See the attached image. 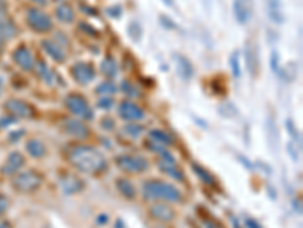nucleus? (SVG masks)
<instances>
[{"label":"nucleus","mask_w":303,"mask_h":228,"mask_svg":"<svg viewBox=\"0 0 303 228\" xmlns=\"http://www.w3.org/2000/svg\"><path fill=\"white\" fill-rule=\"evenodd\" d=\"M159 23L164 29L167 31H176L177 29V25L176 22H173L169 15H159Z\"/></svg>","instance_id":"39"},{"label":"nucleus","mask_w":303,"mask_h":228,"mask_svg":"<svg viewBox=\"0 0 303 228\" xmlns=\"http://www.w3.org/2000/svg\"><path fill=\"white\" fill-rule=\"evenodd\" d=\"M8 209H9V198L0 193V218L8 212Z\"/></svg>","instance_id":"44"},{"label":"nucleus","mask_w":303,"mask_h":228,"mask_svg":"<svg viewBox=\"0 0 303 228\" xmlns=\"http://www.w3.org/2000/svg\"><path fill=\"white\" fill-rule=\"evenodd\" d=\"M166 6H169V8H173L174 6V0H161Z\"/></svg>","instance_id":"52"},{"label":"nucleus","mask_w":303,"mask_h":228,"mask_svg":"<svg viewBox=\"0 0 303 228\" xmlns=\"http://www.w3.org/2000/svg\"><path fill=\"white\" fill-rule=\"evenodd\" d=\"M229 64H230L232 76H234L235 79L241 78V56H240V52H238V50H234V52L230 53Z\"/></svg>","instance_id":"31"},{"label":"nucleus","mask_w":303,"mask_h":228,"mask_svg":"<svg viewBox=\"0 0 303 228\" xmlns=\"http://www.w3.org/2000/svg\"><path fill=\"white\" fill-rule=\"evenodd\" d=\"M244 59H246V67H247L249 75L253 79L258 78L261 70L260 49L253 40H247L246 45H244Z\"/></svg>","instance_id":"7"},{"label":"nucleus","mask_w":303,"mask_h":228,"mask_svg":"<svg viewBox=\"0 0 303 228\" xmlns=\"http://www.w3.org/2000/svg\"><path fill=\"white\" fill-rule=\"evenodd\" d=\"M0 228H12L11 222L6 221V219H0Z\"/></svg>","instance_id":"51"},{"label":"nucleus","mask_w":303,"mask_h":228,"mask_svg":"<svg viewBox=\"0 0 303 228\" xmlns=\"http://www.w3.org/2000/svg\"><path fill=\"white\" fill-rule=\"evenodd\" d=\"M26 151L32 158H43L47 154V148L41 140L38 138H31L26 141Z\"/></svg>","instance_id":"22"},{"label":"nucleus","mask_w":303,"mask_h":228,"mask_svg":"<svg viewBox=\"0 0 303 228\" xmlns=\"http://www.w3.org/2000/svg\"><path fill=\"white\" fill-rule=\"evenodd\" d=\"M117 166L126 174H143L149 169L150 163L143 155L125 154L117 157Z\"/></svg>","instance_id":"5"},{"label":"nucleus","mask_w":303,"mask_h":228,"mask_svg":"<svg viewBox=\"0 0 303 228\" xmlns=\"http://www.w3.org/2000/svg\"><path fill=\"white\" fill-rule=\"evenodd\" d=\"M115 185H117V190L120 192V195L123 196V198H126V199H135V196H136V189H135V185L132 184V181H129L128 178H119L117 181H115Z\"/></svg>","instance_id":"25"},{"label":"nucleus","mask_w":303,"mask_h":228,"mask_svg":"<svg viewBox=\"0 0 303 228\" xmlns=\"http://www.w3.org/2000/svg\"><path fill=\"white\" fill-rule=\"evenodd\" d=\"M202 222H203V227L205 228H226L220 221H217V219L211 218V216H203Z\"/></svg>","instance_id":"40"},{"label":"nucleus","mask_w":303,"mask_h":228,"mask_svg":"<svg viewBox=\"0 0 303 228\" xmlns=\"http://www.w3.org/2000/svg\"><path fill=\"white\" fill-rule=\"evenodd\" d=\"M68 163L82 174L99 175L108 169L106 157L94 146L89 144H75L67 151Z\"/></svg>","instance_id":"1"},{"label":"nucleus","mask_w":303,"mask_h":228,"mask_svg":"<svg viewBox=\"0 0 303 228\" xmlns=\"http://www.w3.org/2000/svg\"><path fill=\"white\" fill-rule=\"evenodd\" d=\"M70 72H72L73 79L81 86H87L96 78V70H94L92 64H89V63H76Z\"/></svg>","instance_id":"13"},{"label":"nucleus","mask_w":303,"mask_h":228,"mask_svg":"<svg viewBox=\"0 0 303 228\" xmlns=\"http://www.w3.org/2000/svg\"><path fill=\"white\" fill-rule=\"evenodd\" d=\"M120 90L123 91L126 96H129V97H138L139 96V90L130 81H123L122 86H120Z\"/></svg>","instance_id":"37"},{"label":"nucleus","mask_w":303,"mask_h":228,"mask_svg":"<svg viewBox=\"0 0 303 228\" xmlns=\"http://www.w3.org/2000/svg\"><path fill=\"white\" fill-rule=\"evenodd\" d=\"M2 90H3V81H2V78H0V94H2Z\"/></svg>","instance_id":"55"},{"label":"nucleus","mask_w":303,"mask_h":228,"mask_svg":"<svg viewBox=\"0 0 303 228\" xmlns=\"http://www.w3.org/2000/svg\"><path fill=\"white\" fill-rule=\"evenodd\" d=\"M31 2H34V3H37V5H43V6H45V5L49 3V0H31Z\"/></svg>","instance_id":"53"},{"label":"nucleus","mask_w":303,"mask_h":228,"mask_svg":"<svg viewBox=\"0 0 303 228\" xmlns=\"http://www.w3.org/2000/svg\"><path fill=\"white\" fill-rule=\"evenodd\" d=\"M115 91H117V86L112 81H103L96 87V93L100 96H109V94H114Z\"/></svg>","instance_id":"34"},{"label":"nucleus","mask_w":303,"mask_h":228,"mask_svg":"<svg viewBox=\"0 0 303 228\" xmlns=\"http://www.w3.org/2000/svg\"><path fill=\"white\" fill-rule=\"evenodd\" d=\"M281 55L277 50H273L271 55H270V69L274 75H279V70H281Z\"/></svg>","instance_id":"36"},{"label":"nucleus","mask_w":303,"mask_h":228,"mask_svg":"<svg viewBox=\"0 0 303 228\" xmlns=\"http://www.w3.org/2000/svg\"><path fill=\"white\" fill-rule=\"evenodd\" d=\"M64 131L68 134V136L75 137L78 140H87L88 137L91 136V131L87 125L78 119H68L64 122Z\"/></svg>","instance_id":"16"},{"label":"nucleus","mask_w":303,"mask_h":228,"mask_svg":"<svg viewBox=\"0 0 303 228\" xmlns=\"http://www.w3.org/2000/svg\"><path fill=\"white\" fill-rule=\"evenodd\" d=\"M277 76H281V78H282L284 81H287V82L294 81V79L297 78V66H296V63H288L287 66L281 67Z\"/></svg>","instance_id":"29"},{"label":"nucleus","mask_w":303,"mask_h":228,"mask_svg":"<svg viewBox=\"0 0 303 228\" xmlns=\"http://www.w3.org/2000/svg\"><path fill=\"white\" fill-rule=\"evenodd\" d=\"M173 59L176 63V72H177L179 78L182 81H190L194 76V67L191 64V61L187 56H183L182 53H174Z\"/></svg>","instance_id":"18"},{"label":"nucleus","mask_w":303,"mask_h":228,"mask_svg":"<svg viewBox=\"0 0 303 228\" xmlns=\"http://www.w3.org/2000/svg\"><path fill=\"white\" fill-rule=\"evenodd\" d=\"M146 201H164V202H180L182 192L170 182L162 180H147L141 189Z\"/></svg>","instance_id":"2"},{"label":"nucleus","mask_w":303,"mask_h":228,"mask_svg":"<svg viewBox=\"0 0 303 228\" xmlns=\"http://www.w3.org/2000/svg\"><path fill=\"white\" fill-rule=\"evenodd\" d=\"M126 32H128V37H129L133 43H139V42H141V37H143V28H141V25H139L138 22L132 20L129 25H128Z\"/></svg>","instance_id":"33"},{"label":"nucleus","mask_w":303,"mask_h":228,"mask_svg":"<svg viewBox=\"0 0 303 228\" xmlns=\"http://www.w3.org/2000/svg\"><path fill=\"white\" fill-rule=\"evenodd\" d=\"M15 120H17V119H14V117H11V116L3 117V119H0V128H5V127H8V125L14 123Z\"/></svg>","instance_id":"49"},{"label":"nucleus","mask_w":303,"mask_h":228,"mask_svg":"<svg viewBox=\"0 0 303 228\" xmlns=\"http://www.w3.org/2000/svg\"><path fill=\"white\" fill-rule=\"evenodd\" d=\"M234 18L238 25H246L253 15V0H234L232 2Z\"/></svg>","instance_id":"10"},{"label":"nucleus","mask_w":303,"mask_h":228,"mask_svg":"<svg viewBox=\"0 0 303 228\" xmlns=\"http://www.w3.org/2000/svg\"><path fill=\"white\" fill-rule=\"evenodd\" d=\"M149 140H152V141H155V143H158V144H161V146H172L174 143V140L172 138L170 134H167L166 131H162V130H152V131H149Z\"/></svg>","instance_id":"26"},{"label":"nucleus","mask_w":303,"mask_h":228,"mask_svg":"<svg viewBox=\"0 0 303 228\" xmlns=\"http://www.w3.org/2000/svg\"><path fill=\"white\" fill-rule=\"evenodd\" d=\"M267 14L270 22L274 25H284L285 23V11L282 0H267Z\"/></svg>","instance_id":"19"},{"label":"nucleus","mask_w":303,"mask_h":228,"mask_svg":"<svg viewBox=\"0 0 303 228\" xmlns=\"http://www.w3.org/2000/svg\"><path fill=\"white\" fill-rule=\"evenodd\" d=\"M203 2V6H205V9L208 11L209 9V5H211V0H202Z\"/></svg>","instance_id":"54"},{"label":"nucleus","mask_w":303,"mask_h":228,"mask_svg":"<svg viewBox=\"0 0 303 228\" xmlns=\"http://www.w3.org/2000/svg\"><path fill=\"white\" fill-rule=\"evenodd\" d=\"M25 163H26V160L21 152H17V151L11 152L6 157V160L3 161V164L0 168V174L5 177H14L15 174L20 172V169L25 166Z\"/></svg>","instance_id":"11"},{"label":"nucleus","mask_w":303,"mask_h":228,"mask_svg":"<svg viewBox=\"0 0 303 228\" xmlns=\"http://www.w3.org/2000/svg\"><path fill=\"white\" fill-rule=\"evenodd\" d=\"M285 128H287L288 134L293 137V140H296V141L300 144V134H299V131H297V127L294 125V122H293L291 119H288V120L285 122Z\"/></svg>","instance_id":"38"},{"label":"nucleus","mask_w":303,"mask_h":228,"mask_svg":"<svg viewBox=\"0 0 303 228\" xmlns=\"http://www.w3.org/2000/svg\"><path fill=\"white\" fill-rule=\"evenodd\" d=\"M244 225H246V228H262L260 222L257 219H253V218H246Z\"/></svg>","instance_id":"48"},{"label":"nucleus","mask_w":303,"mask_h":228,"mask_svg":"<svg viewBox=\"0 0 303 228\" xmlns=\"http://www.w3.org/2000/svg\"><path fill=\"white\" fill-rule=\"evenodd\" d=\"M97 107H99V108H102V110H109V108H112V107H114V99L103 96V97H100V99H99Z\"/></svg>","instance_id":"42"},{"label":"nucleus","mask_w":303,"mask_h":228,"mask_svg":"<svg viewBox=\"0 0 303 228\" xmlns=\"http://www.w3.org/2000/svg\"><path fill=\"white\" fill-rule=\"evenodd\" d=\"M79 29H81L82 32H85L87 35H91V37H97V35H99V32L96 31V28L91 26L87 22H81V23H79Z\"/></svg>","instance_id":"41"},{"label":"nucleus","mask_w":303,"mask_h":228,"mask_svg":"<svg viewBox=\"0 0 303 228\" xmlns=\"http://www.w3.org/2000/svg\"><path fill=\"white\" fill-rule=\"evenodd\" d=\"M100 127H102L103 130H106V131H112L114 127H115V122H114V119H111V117H103V119L100 120Z\"/></svg>","instance_id":"45"},{"label":"nucleus","mask_w":303,"mask_h":228,"mask_svg":"<svg viewBox=\"0 0 303 228\" xmlns=\"http://www.w3.org/2000/svg\"><path fill=\"white\" fill-rule=\"evenodd\" d=\"M3 2H5V0H0V5H3Z\"/></svg>","instance_id":"56"},{"label":"nucleus","mask_w":303,"mask_h":228,"mask_svg":"<svg viewBox=\"0 0 303 228\" xmlns=\"http://www.w3.org/2000/svg\"><path fill=\"white\" fill-rule=\"evenodd\" d=\"M25 136V131L23 130H20V131H15V133H12L11 136H9V141L11 143H15L17 140H20V137Z\"/></svg>","instance_id":"50"},{"label":"nucleus","mask_w":303,"mask_h":228,"mask_svg":"<svg viewBox=\"0 0 303 228\" xmlns=\"http://www.w3.org/2000/svg\"><path fill=\"white\" fill-rule=\"evenodd\" d=\"M100 70L106 78H115L119 73V66L112 56H106L100 64Z\"/></svg>","instance_id":"27"},{"label":"nucleus","mask_w":303,"mask_h":228,"mask_svg":"<svg viewBox=\"0 0 303 228\" xmlns=\"http://www.w3.org/2000/svg\"><path fill=\"white\" fill-rule=\"evenodd\" d=\"M218 113H220V116L221 117H226V119H234V117H237L238 116V108L230 102V100H226V102H223L221 105H218Z\"/></svg>","instance_id":"32"},{"label":"nucleus","mask_w":303,"mask_h":228,"mask_svg":"<svg viewBox=\"0 0 303 228\" xmlns=\"http://www.w3.org/2000/svg\"><path fill=\"white\" fill-rule=\"evenodd\" d=\"M35 70H37V73H38V76L43 79L45 84H49V86H52L53 82H55V78H53V73L50 72V69L47 67V64L43 63V61H40V63H35V67H34Z\"/></svg>","instance_id":"30"},{"label":"nucleus","mask_w":303,"mask_h":228,"mask_svg":"<svg viewBox=\"0 0 303 228\" xmlns=\"http://www.w3.org/2000/svg\"><path fill=\"white\" fill-rule=\"evenodd\" d=\"M119 116L126 122H138L144 119V110L139 108L136 103L125 100L119 105Z\"/></svg>","instance_id":"15"},{"label":"nucleus","mask_w":303,"mask_h":228,"mask_svg":"<svg viewBox=\"0 0 303 228\" xmlns=\"http://www.w3.org/2000/svg\"><path fill=\"white\" fill-rule=\"evenodd\" d=\"M106 12H108V15L112 17V18H120L122 14H123V9H122L120 5H114V6H109V8L106 9Z\"/></svg>","instance_id":"43"},{"label":"nucleus","mask_w":303,"mask_h":228,"mask_svg":"<svg viewBox=\"0 0 303 228\" xmlns=\"http://www.w3.org/2000/svg\"><path fill=\"white\" fill-rule=\"evenodd\" d=\"M149 216L153 218L155 221H159V222H172L174 218H176V212L173 209L166 204V202H156V204H152L150 209H149Z\"/></svg>","instance_id":"14"},{"label":"nucleus","mask_w":303,"mask_h":228,"mask_svg":"<svg viewBox=\"0 0 303 228\" xmlns=\"http://www.w3.org/2000/svg\"><path fill=\"white\" fill-rule=\"evenodd\" d=\"M41 47H43L44 52H45L55 63H64V61H65V56H67V55H65L64 49L59 45H56L55 42H52V40H43Z\"/></svg>","instance_id":"20"},{"label":"nucleus","mask_w":303,"mask_h":228,"mask_svg":"<svg viewBox=\"0 0 303 228\" xmlns=\"http://www.w3.org/2000/svg\"><path fill=\"white\" fill-rule=\"evenodd\" d=\"M265 127H267L265 130H267L268 141H270L271 148L276 151V149H277V146H279V130H277V127H276V120H274V117H273L271 114L267 117Z\"/></svg>","instance_id":"24"},{"label":"nucleus","mask_w":303,"mask_h":228,"mask_svg":"<svg viewBox=\"0 0 303 228\" xmlns=\"http://www.w3.org/2000/svg\"><path fill=\"white\" fill-rule=\"evenodd\" d=\"M65 107L68 108V111L79 117L81 120H92L94 119V113L88 103V100L78 93H72L65 97Z\"/></svg>","instance_id":"4"},{"label":"nucleus","mask_w":303,"mask_h":228,"mask_svg":"<svg viewBox=\"0 0 303 228\" xmlns=\"http://www.w3.org/2000/svg\"><path fill=\"white\" fill-rule=\"evenodd\" d=\"M55 2H64V0H55Z\"/></svg>","instance_id":"57"},{"label":"nucleus","mask_w":303,"mask_h":228,"mask_svg":"<svg viewBox=\"0 0 303 228\" xmlns=\"http://www.w3.org/2000/svg\"><path fill=\"white\" fill-rule=\"evenodd\" d=\"M12 61L25 72H31L35 67V58L32 50L26 46H18L12 53Z\"/></svg>","instance_id":"12"},{"label":"nucleus","mask_w":303,"mask_h":228,"mask_svg":"<svg viewBox=\"0 0 303 228\" xmlns=\"http://www.w3.org/2000/svg\"><path fill=\"white\" fill-rule=\"evenodd\" d=\"M287 149H288V154L293 157V160L294 161H299V154H297V146L294 144V143H288V146H287Z\"/></svg>","instance_id":"46"},{"label":"nucleus","mask_w":303,"mask_h":228,"mask_svg":"<svg viewBox=\"0 0 303 228\" xmlns=\"http://www.w3.org/2000/svg\"><path fill=\"white\" fill-rule=\"evenodd\" d=\"M158 166H159L161 172H164L166 175L172 177V178L176 180V181H179V182L185 181V175H183V172L177 168L174 157L170 154V152H169V151H167V149H166L164 152H161V154H159Z\"/></svg>","instance_id":"8"},{"label":"nucleus","mask_w":303,"mask_h":228,"mask_svg":"<svg viewBox=\"0 0 303 228\" xmlns=\"http://www.w3.org/2000/svg\"><path fill=\"white\" fill-rule=\"evenodd\" d=\"M123 133L128 137L135 140V138H138V137L144 133V127H143V125H136V123H129V125H126V127L123 128Z\"/></svg>","instance_id":"35"},{"label":"nucleus","mask_w":303,"mask_h":228,"mask_svg":"<svg viewBox=\"0 0 303 228\" xmlns=\"http://www.w3.org/2000/svg\"><path fill=\"white\" fill-rule=\"evenodd\" d=\"M26 22L29 25V28L35 32H49L53 26L52 23V18L43 12L41 9L38 8H29L28 12H26Z\"/></svg>","instance_id":"6"},{"label":"nucleus","mask_w":303,"mask_h":228,"mask_svg":"<svg viewBox=\"0 0 303 228\" xmlns=\"http://www.w3.org/2000/svg\"><path fill=\"white\" fill-rule=\"evenodd\" d=\"M44 178L41 174L37 171H26V172H18L12 177V189L20 193H32L38 190L43 184Z\"/></svg>","instance_id":"3"},{"label":"nucleus","mask_w":303,"mask_h":228,"mask_svg":"<svg viewBox=\"0 0 303 228\" xmlns=\"http://www.w3.org/2000/svg\"><path fill=\"white\" fill-rule=\"evenodd\" d=\"M55 15H56V18H58L61 23H65V25L73 23V22H75V18H76L75 9H73L68 3H61V5L56 8Z\"/></svg>","instance_id":"21"},{"label":"nucleus","mask_w":303,"mask_h":228,"mask_svg":"<svg viewBox=\"0 0 303 228\" xmlns=\"http://www.w3.org/2000/svg\"><path fill=\"white\" fill-rule=\"evenodd\" d=\"M191 169H193V172L197 175V178L202 182H205V184H208V185H214V184H216L214 175H213L209 171H206L203 166H200L199 163H193V164H191Z\"/></svg>","instance_id":"28"},{"label":"nucleus","mask_w":303,"mask_h":228,"mask_svg":"<svg viewBox=\"0 0 303 228\" xmlns=\"http://www.w3.org/2000/svg\"><path fill=\"white\" fill-rule=\"evenodd\" d=\"M17 34V28L14 25V22L5 14L0 12V37L3 38H12Z\"/></svg>","instance_id":"23"},{"label":"nucleus","mask_w":303,"mask_h":228,"mask_svg":"<svg viewBox=\"0 0 303 228\" xmlns=\"http://www.w3.org/2000/svg\"><path fill=\"white\" fill-rule=\"evenodd\" d=\"M108 221H109V216H108L106 213H100V215L96 218V225H99V227L106 225V224H108Z\"/></svg>","instance_id":"47"},{"label":"nucleus","mask_w":303,"mask_h":228,"mask_svg":"<svg viewBox=\"0 0 303 228\" xmlns=\"http://www.w3.org/2000/svg\"><path fill=\"white\" fill-rule=\"evenodd\" d=\"M5 110L9 113L8 116H11L14 119H31L35 114L34 108L29 103H26L25 100H20V99H9L5 103Z\"/></svg>","instance_id":"9"},{"label":"nucleus","mask_w":303,"mask_h":228,"mask_svg":"<svg viewBox=\"0 0 303 228\" xmlns=\"http://www.w3.org/2000/svg\"><path fill=\"white\" fill-rule=\"evenodd\" d=\"M59 185L64 192V195H75L84 190V181L73 174H65L59 178Z\"/></svg>","instance_id":"17"}]
</instances>
